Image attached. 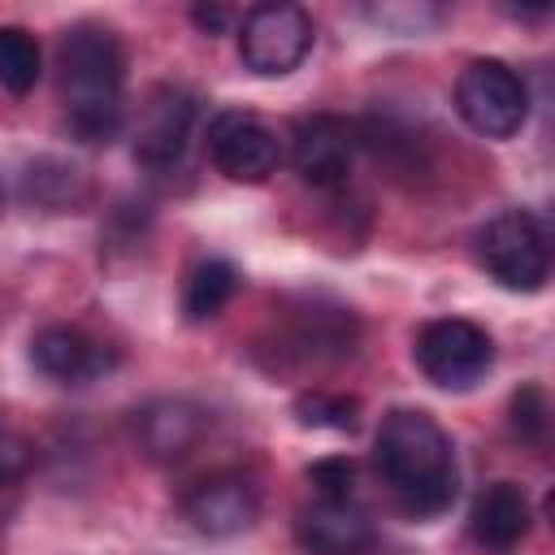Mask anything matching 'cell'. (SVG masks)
<instances>
[{
    "mask_svg": "<svg viewBox=\"0 0 555 555\" xmlns=\"http://www.w3.org/2000/svg\"><path fill=\"white\" fill-rule=\"evenodd\" d=\"M373 464L403 516L429 520L455 503L460 468L447 429L421 408H390L373 438Z\"/></svg>",
    "mask_w": 555,
    "mask_h": 555,
    "instance_id": "6da1fadb",
    "label": "cell"
},
{
    "mask_svg": "<svg viewBox=\"0 0 555 555\" xmlns=\"http://www.w3.org/2000/svg\"><path fill=\"white\" fill-rule=\"evenodd\" d=\"M56 87L65 121L82 143H113L121 130L126 52L108 26L78 22L56 43Z\"/></svg>",
    "mask_w": 555,
    "mask_h": 555,
    "instance_id": "7a4b0ae2",
    "label": "cell"
},
{
    "mask_svg": "<svg viewBox=\"0 0 555 555\" xmlns=\"http://www.w3.org/2000/svg\"><path fill=\"white\" fill-rule=\"evenodd\" d=\"M473 256L490 282L516 295H533L551 278V234L529 208H503L473 234Z\"/></svg>",
    "mask_w": 555,
    "mask_h": 555,
    "instance_id": "3957f363",
    "label": "cell"
},
{
    "mask_svg": "<svg viewBox=\"0 0 555 555\" xmlns=\"http://www.w3.org/2000/svg\"><path fill=\"white\" fill-rule=\"evenodd\" d=\"M455 113L481 139H512L529 121V87L507 61H468L455 78Z\"/></svg>",
    "mask_w": 555,
    "mask_h": 555,
    "instance_id": "277c9868",
    "label": "cell"
},
{
    "mask_svg": "<svg viewBox=\"0 0 555 555\" xmlns=\"http://www.w3.org/2000/svg\"><path fill=\"white\" fill-rule=\"evenodd\" d=\"M412 360L425 373V382L442 390H473L494 364V343L481 325L464 317H438L421 325L412 343Z\"/></svg>",
    "mask_w": 555,
    "mask_h": 555,
    "instance_id": "5b68a950",
    "label": "cell"
},
{
    "mask_svg": "<svg viewBox=\"0 0 555 555\" xmlns=\"http://www.w3.org/2000/svg\"><path fill=\"white\" fill-rule=\"evenodd\" d=\"M312 17L299 4H256L238 26V61L256 78H286L312 52Z\"/></svg>",
    "mask_w": 555,
    "mask_h": 555,
    "instance_id": "8992f818",
    "label": "cell"
},
{
    "mask_svg": "<svg viewBox=\"0 0 555 555\" xmlns=\"http://www.w3.org/2000/svg\"><path fill=\"white\" fill-rule=\"evenodd\" d=\"M208 160L217 173H225L230 182H264L269 173H278L282 165V139L278 130L247 113V108H221L208 121Z\"/></svg>",
    "mask_w": 555,
    "mask_h": 555,
    "instance_id": "52a82bcc",
    "label": "cell"
},
{
    "mask_svg": "<svg viewBox=\"0 0 555 555\" xmlns=\"http://www.w3.org/2000/svg\"><path fill=\"white\" fill-rule=\"evenodd\" d=\"M117 351L78 325H43L30 338V369L56 386H91L113 373Z\"/></svg>",
    "mask_w": 555,
    "mask_h": 555,
    "instance_id": "ba28073f",
    "label": "cell"
},
{
    "mask_svg": "<svg viewBox=\"0 0 555 555\" xmlns=\"http://www.w3.org/2000/svg\"><path fill=\"white\" fill-rule=\"evenodd\" d=\"M182 516L204 538H234L256 525L260 516V490L243 473H208L195 481L182 499Z\"/></svg>",
    "mask_w": 555,
    "mask_h": 555,
    "instance_id": "9c48e42d",
    "label": "cell"
},
{
    "mask_svg": "<svg viewBox=\"0 0 555 555\" xmlns=\"http://www.w3.org/2000/svg\"><path fill=\"white\" fill-rule=\"evenodd\" d=\"M191 126H195V95L182 87H160L152 91L139 130H134V160L143 169H178L191 143Z\"/></svg>",
    "mask_w": 555,
    "mask_h": 555,
    "instance_id": "30bf717a",
    "label": "cell"
},
{
    "mask_svg": "<svg viewBox=\"0 0 555 555\" xmlns=\"http://www.w3.org/2000/svg\"><path fill=\"white\" fill-rule=\"evenodd\" d=\"M356 160V130L334 113H308L291 130V165L308 186H338Z\"/></svg>",
    "mask_w": 555,
    "mask_h": 555,
    "instance_id": "8fae6325",
    "label": "cell"
},
{
    "mask_svg": "<svg viewBox=\"0 0 555 555\" xmlns=\"http://www.w3.org/2000/svg\"><path fill=\"white\" fill-rule=\"evenodd\" d=\"M295 538L308 555H369L377 542L373 520L356 499H312L295 520Z\"/></svg>",
    "mask_w": 555,
    "mask_h": 555,
    "instance_id": "7c38bea8",
    "label": "cell"
},
{
    "mask_svg": "<svg viewBox=\"0 0 555 555\" xmlns=\"http://www.w3.org/2000/svg\"><path fill=\"white\" fill-rule=\"evenodd\" d=\"M529 499L516 481H490L473 494L468 507V538L486 551V555H512L525 538H529Z\"/></svg>",
    "mask_w": 555,
    "mask_h": 555,
    "instance_id": "4fadbf2b",
    "label": "cell"
},
{
    "mask_svg": "<svg viewBox=\"0 0 555 555\" xmlns=\"http://www.w3.org/2000/svg\"><path fill=\"white\" fill-rule=\"evenodd\" d=\"M208 429V412L191 399H152L134 412V438L147 460H182Z\"/></svg>",
    "mask_w": 555,
    "mask_h": 555,
    "instance_id": "5bb4252c",
    "label": "cell"
},
{
    "mask_svg": "<svg viewBox=\"0 0 555 555\" xmlns=\"http://www.w3.org/2000/svg\"><path fill=\"white\" fill-rule=\"evenodd\" d=\"M238 291V269L221 256H208L199 260L191 273H186V286H182V312L186 321H208L217 317Z\"/></svg>",
    "mask_w": 555,
    "mask_h": 555,
    "instance_id": "9a60e30c",
    "label": "cell"
},
{
    "mask_svg": "<svg viewBox=\"0 0 555 555\" xmlns=\"http://www.w3.org/2000/svg\"><path fill=\"white\" fill-rule=\"evenodd\" d=\"M43 74V56L30 30L22 26H0V87L13 95H26Z\"/></svg>",
    "mask_w": 555,
    "mask_h": 555,
    "instance_id": "2e32d148",
    "label": "cell"
},
{
    "mask_svg": "<svg viewBox=\"0 0 555 555\" xmlns=\"http://www.w3.org/2000/svg\"><path fill=\"white\" fill-rule=\"evenodd\" d=\"M295 416L304 429H334V434H351L360 425V403L347 395H330V390H308L295 399Z\"/></svg>",
    "mask_w": 555,
    "mask_h": 555,
    "instance_id": "e0dca14e",
    "label": "cell"
},
{
    "mask_svg": "<svg viewBox=\"0 0 555 555\" xmlns=\"http://www.w3.org/2000/svg\"><path fill=\"white\" fill-rule=\"evenodd\" d=\"M512 434L533 447L546 438V395L538 386H520L512 395Z\"/></svg>",
    "mask_w": 555,
    "mask_h": 555,
    "instance_id": "ac0fdd59",
    "label": "cell"
},
{
    "mask_svg": "<svg viewBox=\"0 0 555 555\" xmlns=\"http://www.w3.org/2000/svg\"><path fill=\"white\" fill-rule=\"evenodd\" d=\"M308 481H312L317 499H356V464L343 460V455L317 460L308 468Z\"/></svg>",
    "mask_w": 555,
    "mask_h": 555,
    "instance_id": "d6986e66",
    "label": "cell"
},
{
    "mask_svg": "<svg viewBox=\"0 0 555 555\" xmlns=\"http://www.w3.org/2000/svg\"><path fill=\"white\" fill-rule=\"evenodd\" d=\"M26 460H30L26 442H22L17 434H9V429H4V421H0V486L17 481V477H22V468H26Z\"/></svg>",
    "mask_w": 555,
    "mask_h": 555,
    "instance_id": "ffe728a7",
    "label": "cell"
},
{
    "mask_svg": "<svg viewBox=\"0 0 555 555\" xmlns=\"http://www.w3.org/2000/svg\"><path fill=\"white\" fill-rule=\"evenodd\" d=\"M191 17H195V26H199L204 35H221V30H225V22H230V13H225V9H191Z\"/></svg>",
    "mask_w": 555,
    "mask_h": 555,
    "instance_id": "44dd1931",
    "label": "cell"
},
{
    "mask_svg": "<svg viewBox=\"0 0 555 555\" xmlns=\"http://www.w3.org/2000/svg\"><path fill=\"white\" fill-rule=\"evenodd\" d=\"M0 208H4V186H0Z\"/></svg>",
    "mask_w": 555,
    "mask_h": 555,
    "instance_id": "7402d4cb",
    "label": "cell"
}]
</instances>
